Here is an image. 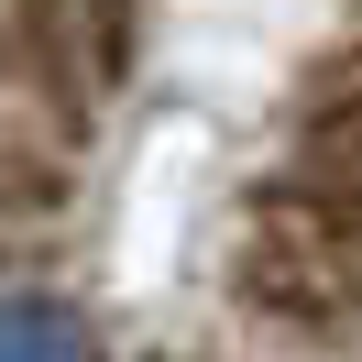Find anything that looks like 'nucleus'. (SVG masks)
<instances>
[{"mask_svg":"<svg viewBox=\"0 0 362 362\" xmlns=\"http://www.w3.org/2000/svg\"><path fill=\"white\" fill-rule=\"evenodd\" d=\"M0 362H88V318L66 296H0Z\"/></svg>","mask_w":362,"mask_h":362,"instance_id":"nucleus-1","label":"nucleus"}]
</instances>
